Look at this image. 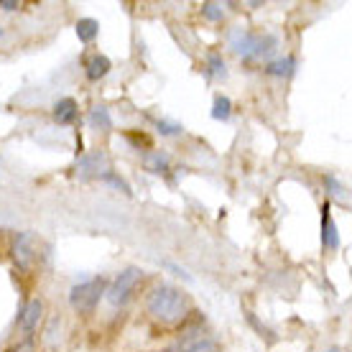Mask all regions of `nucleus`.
Masks as SVG:
<instances>
[{
    "mask_svg": "<svg viewBox=\"0 0 352 352\" xmlns=\"http://www.w3.org/2000/svg\"><path fill=\"white\" fill-rule=\"evenodd\" d=\"M146 307H148V314L153 319H159L164 324H176V322H182V319L186 317L189 299H186V294L182 289L168 286V283H161V286H156V289L148 294Z\"/></svg>",
    "mask_w": 352,
    "mask_h": 352,
    "instance_id": "f257e3e1",
    "label": "nucleus"
},
{
    "mask_svg": "<svg viewBox=\"0 0 352 352\" xmlns=\"http://www.w3.org/2000/svg\"><path fill=\"white\" fill-rule=\"evenodd\" d=\"M230 46L235 49V54H240L243 59H261L268 56L278 49V36L273 34H250L243 28H235L230 34Z\"/></svg>",
    "mask_w": 352,
    "mask_h": 352,
    "instance_id": "f03ea898",
    "label": "nucleus"
},
{
    "mask_svg": "<svg viewBox=\"0 0 352 352\" xmlns=\"http://www.w3.org/2000/svg\"><path fill=\"white\" fill-rule=\"evenodd\" d=\"M102 294H105V278H102V276H97V278L82 281L72 289L69 304H72L74 311H80V314H89V311H95V307L100 304Z\"/></svg>",
    "mask_w": 352,
    "mask_h": 352,
    "instance_id": "7ed1b4c3",
    "label": "nucleus"
},
{
    "mask_svg": "<svg viewBox=\"0 0 352 352\" xmlns=\"http://www.w3.org/2000/svg\"><path fill=\"white\" fill-rule=\"evenodd\" d=\"M138 281H141V268H125L123 273H118V278H115L113 283H110V289H107V301L113 304V307H123V304H128V299H131V294L135 291V286H138Z\"/></svg>",
    "mask_w": 352,
    "mask_h": 352,
    "instance_id": "20e7f679",
    "label": "nucleus"
},
{
    "mask_svg": "<svg viewBox=\"0 0 352 352\" xmlns=\"http://www.w3.org/2000/svg\"><path fill=\"white\" fill-rule=\"evenodd\" d=\"M36 253H38V243L34 232H18L13 240V261L21 271H28L36 263Z\"/></svg>",
    "mask_w": 352,
    "mask_h": 352,
    "instance_id": "39448f33",
    "label": "nucleus"
},
{
    "mask_svg": "<svg viewBox=\"0 0 352 352\" xmlns=\"http://www.w3.org/2000/svg\"><path fill=\"white\" fill-rule=\"evenodd\" d=\"M41 314H44V301L31 299L26 307L21 309V314H18V319H16L18 329H21L26 337H31V332L38 327V319H41Z\"/></svg>",
    "mask_w": 352,
    "mask_h": 352,
    "instance_id": "423d86ee",
    "label": "nucleus"
},
{
    "mask_svg": "<svg viewBox=\"0 0 352 352\" xmlns=\"http://www.w3.org/2000/svg\"><path fill=\"white\" fill-rule=\"evenodd\" d=\"M322 245L324 248H340V232H337V225L332 222V212H329V204L322 207Z\"/></svg>",
    "mask_w": 352,
    "mask_h": 352,
    "instance_id": "0eeeda50",
    "label": "nucleus"
},
{
    "mask_svg": "<svg viewBox=\"0 0 352 352\" xmlns=\"http://www.w3.org/2000/svg\"><path fill=\"white\" fill-rule=\"evenodd\" d=\"M54 118L59 125H72L77 120V102L72 97H62L56 105H54Z\"/></svg>",
    "mask_w": 352,
    "mask_h": 352,
    "instance_id": "6e6552de",
    "label": "nucleus"
},
{
    "mask_svg": "<svg viewBox=\"0 0 352 352\" xmlns=\"http://www.w3.org/2000/svg\"><path fill=\"white\" fill-rule=\"evenodd\" d=\"M85 69H87V80H92V82L102 80L107 72H110V59L102 56V54H95V56L85 64Z\"/></svg>",
    "mask_w": 352,
    "mask_h": 352,
    "instance_id": "1a4fd4ad",
    "label": "nucleus"
},
{
    "mask_svg": "<svg viewBox=\"0 0 352 352\" xmlns=\"http://www.w3.org/2000/svg\"><path fill=\"white\" fill-rule=\"evenodd\" d=\"M97 34H100V23H97L95 18H80L77 21V36H80V41L89 44V41H95Z\"/></svg>",
    "mask_w": 352,
    "mask_h": 352,
    "instance_id": "9d476101",
    "label": "nucleus"
},
{
    "mask_svg": "<svg viewBox=\"0 0 352 352\" xmlns=\"http://www.w3.org/2000/svg\"><path fill=\"white\" fill-rule=\"evenodd\" d=\"M294 69H296V62H294L291 56H286V59H276V62H271L268 67H265V72H268L271 77H291Z\"/></svg>",
    "mask_w": 352,
    "mask_h": 352,
    "instance_id": "9b49d317",
    "label": "nucleus"
},
{
    "mask_svg": "<svg viewBox=\"0 0 352 352\" xmlns=\"http://www.w3.org/2000/svg\"><path fill=\"white\" fill-rule=\"evenodd\" d=\"M143 164H146V168H148L151 174H166L168 171V156L166 153H146Z\"/></svg>",
    "mask_w": 352,
    "mask_h": 352,
    "instance_id": "f8f14e48",
    "label": "nucleus"
},
{
    "mask_svg": "<svg viewBox=\"0 0 352 352\" xmlns=\"http://www.w3.org/2000/svg\"><path fill=\"white\" fill-rule=\"evenodd\" d=\"M89 125L92 128H100V131H110L113 128V118L107 113L105 107H95L92 113H89Z\"/></svg>",
    "mask_w": 352,
    "mask_h": 352,
    "instance_id": "ddd939ff",
    "label": "nucleus"
},
{
    "mask_svg": "<svg viewBox=\"0 0 352 352\" xmlns=\"http://www.w3.org/2000/svg\"><path fill=\"white\" fill-rule=\"evenodd\" d=\"M230 110H232V102H230V97H225V95L214 97V102H212V118H214V120H228Z\"/></svg>",
    "mask_w": 352,
    "mask_h": 352,
    "instance_id": "4468645a",
    "label": "nucleus"
},
{
    "mask_svg": "<svg viewBox=\"0 0 352 352\" xmlns=\"http://www.w3.org/2000/svg\"><path fill=\"white\" fill-rule=\"evenodd\" d=\"M207 74L210 77H225L228 72H225V62H222V56L217 52L210 54V59H207Z\"/></svg>",
    "mask_w": 352,
    "mask_h": 352,
    "instance_id": "2eb2a0df",
    "label": "nucleus"
},
{
    "mask_svg": "<svg viewBox=\"0 0 352 352\" xmlns=\"http://www.w3.org/2000/svg\"><path fill=\"white\" fill-rule=\"evenodd\" d=\"M327 186H329V194L335 197L337 202H342V204L350 202V199H347V189H344V186L337 182L335 176H327Z\"/></svg>",
    "mask_w": 352,
    "mask_h": 352,
    "instance_id": "dca6fc26",
    "label": "nucleus"
},
{
    "mask_svg": "<svg viewBox=\"0 0 352 352\" xmlns=\"http://www.w3.org/2000/svg\"><path fill=\"white\" fill-rule=\"evenodd\" d=\"M100 179H102V182H107V184H113L115 189H120V192L131 194V186L125 184V182L118 174H113V171H102V174H100Z\"/></svg>",
    "mask_w": 352,
    "mask_h": 352,
    "instance_id": "f3484780",
    "label": "nucleus"
},
{
    "mask_svg": "<svg viewBox=\"0 0 352 352\" xmlns=\"http://www.w3.org/2000/svg\"><path fill=\"white\" fill-rule=\"evenodd\" d=\"M102 159H105L102 153H92V156H85V159L80 161V168L85 171V174H87V171H100L97 166L102 164Z\"/></svg>",
    "mask_w": 352,
    "mask_h": 352,
    "instance_id": "a211bd4d",
    "label": "nucleus"
},
{
    "mask_svg": "<svg viewBox=\"0 0 352 352\" xmlns=\"http://www.w3.org/2000/svg\"><path fill=\"white\" fill-rule=\"evenodd\" d=\"M202 13L210 18V21H222V6H217V3H204Z\"/></svg>",
    "mask_w": 352,
    "mask_h": 352,
    "instance_id": "6ab92c4d",
    "label": "nucleus"
},
{
    "mask_svg": "<svg viewBox=\"0 0 352 352\" xmlns=\"http://www.w3.org/2000/svg\"><path fill=\"white\" fill-rule=\"evenodd\" d=\"M182 128L176 123H159V133L161 135H174V133H179Z\"/></svg>",
    "mask_w": 352,
    "mask_h": 352,
    "instance_id": "aec40b11",
    "label": "nucleus"
},
{
    "mask_svg": "<svg viewBox=\"0 0 352 352\" xmlns=\"http://www.w3.org/2000/svg\"><path fill=\"white\" fill-rule=\"evenodd\" d=\"M10 352H34V344H31V340H26V342H21L18 347H13Z\"/></svg>",
    "mask_w": 352,
    "mask_h": 352,
    "instance_id": "412c9836",
    "label": "nucleus"
},
{
    "mask_svg": "<svg viewBox=\"0 0 352 352\" xmlns=\"http://www.w3.org/2000/svg\"><path fill=\"white\" fill-rule=\"evenodd\" d=\"M0 8H3V10H16L18 3H16V0H0Z\"/></svg>",
    "mask_w": 352,
    "mask_h": 352,
    "instance_id": "4be33fe9",
    "label": "nucleus"
},
{
    "mask_svg": "<svg viewBox=\"0 0 352 352\" xmlns=\"http://www.w3.org/2000/svg\"><path fill=\"white\" fill-rule=\"evenodd\" d=\"M0 36H3V26H0Z\"/></svg>",
    "mask_w": 352,
    "mask_h": 352,
    "instance_id": "5701e85b",
    "label": "nucleus"
},
{
    "mask_svg": "<svg viewBox=\"0 0 352 352\" xmlns=\"http://www.w3.org/2000/svg\"><path fill=\"white\" fill-rule=\"evenodd\" d=\"M329 352H340V350H329Z\"/></svg>",
    "mask_w": 352,
    "mask_h": 352,
    "instance_id": "b1692460",
    "label": "nucleus"
}]
</instances>
